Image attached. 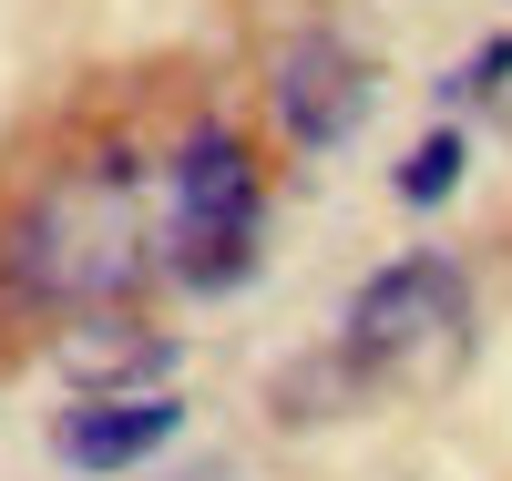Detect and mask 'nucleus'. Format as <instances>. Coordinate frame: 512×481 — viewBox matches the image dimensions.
<instances>
[{"label":"nucleus","instance_id":"nucleus-1","mask_svg":"<svg viewBox=\"0 0 512 481\" xmlns=\"http://www.w3.org/2000/svg\"><path fill=\"white\" fill-rule=\"evenodd\" d=\"M164 267L154 215H144V164L103 144L62 164L11 226H0V277H11L31 308H113Z\"/></svg>","mask_w":512,"mask_h":481},{"label":"nucleus","instance_id":"nucleus-2","mask_svg":"<svg viewBox=\"0 0 512 481\" xmlns=\"http://www.w3.org/2000/svg\"><path fill=\"white\" fill-rule=\"evenodd\" d=\"M256 215H267V185H256V154L226 123H195L164 164V277L195 297H226L256 277Z\"/></svg>","mask_w":512,"mask_h":481},{"label":"nucleus","instance_id":"nucleus-3","mask_svg":"<svg viewBox=\"0 0 512 481\" xmlns=\"http://www.w3.org/2000/svg\"><path fill=\"white\" fill-rule=\"evenodd\" d=\"M338 359L369 389H431L472 359V287H461L451 256H400L349 297V328H338Z\"/></svg>","mask_w":512,"mask_h":481},{"label":"nucleus","instance_id":"nucleus-4","mask_svg":"<svg viewBox=\"0 0 512 481\" xmlns=\"http://www.w3.org/2000/svg\"><path fill=\"white\" fill-rule=\"evenodd\" d=\"M267 103H277V123H287V144L328 154V144H349L359 123H369L379 72H369L338 31H297L287 52H277V72H267Z\"/></svg>","mask_w":512,"mask_h":481},{"label":"nucleus","instance_id":"nucleus-5","mask_svg":"<svg viewBox=\"0 0 512 481\" xmlns=\"http://www.w3.org/2000/svg\"><path fill=\"white\" fill-rule=\"evenodd\" d=\"M175 430H185L175 389H134V400H82V410H62L52 451L72 471H134V461H154L164 441H175Z\"/></svg>","mask_w":512,"mask_h":481},{"label":"nucleus","instance_id":"nucleus-6","mask_svg":"<svg viewBox=\"0 0 512 481\" xmlns=\"http://www.w3.org/2000/svg\"><path fill=\"white\" fill-rule=\"evenodd\" d=\"M62 369L82 379V400H134L123 379H144V389H164V379H175V338L123 328V318H82V328L62 338Z\"/></svg>","mask_w":512,"mask_h":481},{"label":"nucleus","instance_id":"nucleus-7","mask_svg":"<svg viewBox=\"0 0 512 481\" xmlns=\"http://www.w3.org/2000/svg\"><path fill=\"white\" fill-rule=\"evenodd\" d=\"M461 164H472V144H461L451 123H441V134H420V144H410V164L390 174V195H400V205H451Z\"/></svg>","mask_w":512,"mask_h":481},{"label":"nucleus","instance_id":"nucleus-8","mask_svg":"<svg viewBox=\"0 0 512 481\" xmlns=\"http://www.w3.org/2000/svg\"><path fill=\"white\" fill-rule=\"evenodd\" d=\"M502 82H512V41H482V52L441 82V103H482V93H502Z\"/></svg>","mask_w":512,"mask_h":481},{"label":"nucleus","instance_id":"nucleus-9","mask_svg":"<svg viewBox=\"0 0 512 481\" xmlns=\"http://www.w3.org/2000/svg\"><path fill=\"white\" fill-rule=\"evenodd\" d=\"M164 481H236L226 461H185V471H164Z\"/></svg>","mask_w":512,"mask_h":481}]
</instances>
